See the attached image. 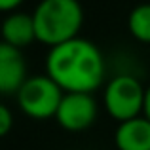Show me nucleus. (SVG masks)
<instances>
[{
    "mask_svg": "<svg viewBox=\"0 0 150 150\" xmlns=\"http://www.w3.org/2000/svg\"><path fill=\"white\" fill-rule=\"evenodd\" d=\"M29 78L23 50L0 40V95H15Z\"/></svg>",
    "mask_w": 150,
    "mask_h": 150,
    "instance_id": "6",
    "label": "nucleus"
},
{
    "mask_svg": "<svg viewBox=\"0 0 150 150\" xmlns=\"http://www.w3.org/2000/svg\"><path fill=\"white\" fill-rule=\"evenodd\" d=\"M36 42L53 48L80 36L84 8L80 0H40L33 11Z\"/></svg>",
    "mask_w": 150,
    "mask_h": 150,
    "instance_id": "2",
    "label": "nucleus"
},
{
    "mask_svg": "<svg viewBox=\"0 0 150 150\" xmlns=\"http://www.w3.org/2000/svg\"><path fill=\"white\" fill-rule=\"evenodd\" d=\"M143 116L150 120V86L144 89V106H143Z\"/></svg>",
    "mask_w": 150,
    "mask_h": 150,
    "instance_id": "12",
    "label": "nucleus"
},
{
    "mask_svg": "<svg viewBox=\"0 0 150 150\" xmlns=\"http://www.w3.org/2000/svg\"><path fill=\"white\" fill-rule=\"evenodd\" d=\"M46 74L65 93H95L106 82V61L97 44L76 36L48 50Z\"/></svg>",
    "mask_w": 150,
    "mask_h": 150,
    "instance_id": "1",
    "label": "nucleus"
},
{
    "mask_svg": "<svg viewBox=\"0 0 150 150\" xmlns=\"http://www.w3.org/2000/svg\"><path fill=\"white\" fill-rule=\"evenodd\" d=\"M13 127V112L4 103H0V139L6 137Z\"/></svg>",
    "mask_w": 150,
    "mask_h": 150,
    "instance_id": "10",
    "label": "nucleus"
},
{
    "mask_svg": "<svg viewBox=\"0 0 150 150\" xmlns=\"http://www.w3.org/2000/svg\"><path fill=\"white\" fill-rule=\"evenodd\" d=\"M0 40L13 46L17 50H25L36 42V30H34L33 13L27 11H11L0 23Z\"/></svg>",
    "mask_w": 150,
    "mask_h": 150,
    "instance_id": "7",
    "label": "nucleus"
},
{
    "mask_svg": "<svg viewBox=\"0 0 150 150\" xmlns=\"http://www.w3.org/2000/svg\"><path fill=\"white\" fill-rule=\"evenodd\" d=\"M116 150H150V120L137 116L120 122L114 129Z\"/></svg>",
    "mask_w": 150,
    "mask_h": 150,
    "instance_id": "8",
    "label": "nucleus"
},
{
    "mask_svg": "<svg viewBox=\"0 0 150 150\" xmlns=\"http://www.w3.org/2000/svg\"><path fill=\"white\" fill-rule=\"evenodd\" d=\"M25 0H0V13H11L23 6Z\"/></svg>",
    "mask_w": 150,
    "mask_h": 150,
    "instance_id": "11",
    "label": "nucleus"
},
{
    "mask_svg": "<svg viewBox=\"0 0 150 150\" xmlns=\"http://www.w3.org/2000/svg\"><path fill=\"white\" fill-rule=\"evenodd\" d=\"M127 30L141 44H150V2L137 4L127 15Z\"/></svg>",
    "mask_w": 150,
    "mask_h": 150,
    "instance_id": "9",
    "label": "nucleus"
},
{
    "mask_svg": "<svg viewBox=\"0 0 150 150\" xmlns=\"http://www.w3.org/2000/svg\"><path fill=\"white\" fill-rule=\"evenodd\" d=\"M144 86L133 74H116L103 86V106L118 124L143 116Z\"/></svg>",
    "mask_w": 150,
    "mask_h": 150,
    "instance_id": "3",
    "label": "nucleus"
},
{
    "mask_svg": "<svg viewBox=\"0 0 150 150\" xmlns=\"http://www.w3.org/2000/svg\"><path fill=\"white\" fill-rule=\"evenodd\" d=\"M97 114L99 103L93 93H65L59 103L55 122L65 131L82 133L95 124Z\"/></svg>",
    "mask_w": 150,
    "mask_h": 150,
    "instance_id": "5",
    "label": "nucleus"
},
{
    "mask_svg": "<svg viewBox=\"0 0 150 150\" xmlns=\"http://www.w3.org/2000/svg\"><path fill=\"white\" fill-rule=\"evenodd\" d=\"M63 91L48 74H33L15 93L17 106L27 118L33 120H50L55 118L61 103Z\"/></svg>",
    "mask_w": 150,
    "mask_h": 150,
    "instance_id": "4",
    "label": "nucleus"
}]
</instances>
